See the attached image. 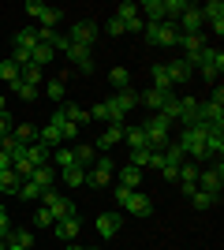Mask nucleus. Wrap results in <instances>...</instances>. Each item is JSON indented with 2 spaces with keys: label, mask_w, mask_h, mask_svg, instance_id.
<instances>
[{
  "label": "nucleus",
  "mask_w": 224,
  "mask_h": 250,
  "mask_svg": "<svg viewBox=\"0 0 224 250\" xmlns=\"http://www.w3.org/2000/svg\"><path fill=\"white\" fill-rule=\"evenodd\" d=\"M30 187H38V190H53V183H56V168L53 165H38L30 172V179H26Z\"/></svg>",
  "instance_id": "6ab92c4d"
},
{
  "label": "nucleus",
  "mask_w": 224,
  "mask_h": 250,
  "mask_svg": "<svg viewBox=\"0 0 224 250\" xmlns=\"http://www.w3.org/2000/svg\"><path fill=\"white\" fill-rule=\"evenodd\" d=\"M64 56H67V63H75V67H79L82 75L94 71V49H82V45H67Z\"/></svg>",
  "instance_id": "ddd939ff"
},
{
  "label": "nucleus",
  "mask_w": 224,
  "mask_h": 250,
  "mask_svg": "<svg viewBox=\"0 0 224 250\" xmlns=\"http://www.w3.org/2000/svg\"><path fill=\"white\" fill-rule=\"evenodd\" d=\"M168 97H176V94H172V90H146V94H139V104H146L149 112H161Z\"/></svg>",
  "instance_id": "4be33fe9"
},
{
  "label": "nucleus",
  "mask_w": 224,
  "mask_h": 250,
  "mask_svg": "<svg viewBox=\"0 0 224 250\" xmlns=\"http://www.w3.org/2000/svg\"><path fill=\"white\" fill-rule=\"evenodd\" d=\"M123 131H127V124H108V131H105V135H97V142H90V146H94L97 153H108L116 142H123Z\"/></svg>",
  "instance_id": "2eb2a0df"
},
{
  "label": "nucleus",
  "mask_w": 224,
  "mask_h": 250,
  "mask_svg": "<svg viewBox=\"0 0 224 250\" xmlns=\"http://www.w3.org/2000/svg\"><path fill=\"white\" fill-rule=\"evenodd\" d=\"M11 138L22 142V146H30V142H38V127L34 124H19V127H11Z\"/></svg>",
  "instance_id": "2f4dec72"
},
{
  "label": "nucleus",
  "mask_w": 224,
  "mask_h": 250,
  "mask_svg": "<svg viewBox=\"0 0 224 250\" xmlns=\"http://www.w3.org/2000/svg\"><path fill=\"white\" fill-rule=\"evenodd\" d=\"M19 187H22V179L11 172V168H4L0 172V194H19Z\"/></svg>",
  "instance_id": "7c9ffc66"
},
{
  "label": "nucleus",
  "mask_w": 224,
  "mask_h": 250,
  "mask_svg": "<svg viewBox=\"0 0 224 250\" xmlns=\"http://www.w3.org/2000/svg\"><path fill=\"white\" fill-rule=\"evenodd\" d=\"M123 22V34H142L146 30V19H142V15H127V19H120Z\"/></svg>",
  "instance_id": "79ce46f5"
},
{
  "label": "nucleus",
  "mask_w": 224,
  "mask_h": 250,
  "mask_svg": "<svg viewBox=\"0 0 224 250\" xmlns=\"http://www.w3.org/2000/svg\"><path fill=\"white\" fill-rule=\"evenodd\" d=\"M19 83H26V86H41V67H34V63L19 67Z\"/></svg>",
  "instance_id": "ea45409f"
},
{
  "label": "nucleus",
  "mask_w": 224,
  "mask_h": 250,
  "mask_svg": "<svg viewBox=\"0 0 224 250\" xmlns=\"http://www.w3.org/2000/svg\"><path fill=\"white\" fill-rule=\"evenodd\" d=\"M105 104H108V120H112V124H127V112L139 104V94H135V90H123V94H112Z\"/></svg>",
  "instance_id": "0eeeda50"
},
{
  "label": "nucleus",
  "mask_w": 224,
  "mask_h": 250,
  "mask_svg": "<svg viewBox=\"0 0 224 250\" xmlns=\"http://www.w3.org/2000/svg\"><path fill=\"white\" fill-rule=\"evenodd\" d=\"M180 45L187 49V56H194V52L205 49V38H202V34H180Z\"/></svg>",
  "instance_id": "72a5a7b5"
},
{
  "label": "nucleus",
  "mask_w": 224,
  "mask_h": 250,
  "mask_svg": "<svg viewBox=\"0 0 224 250\" xmlns=\"http://www.w3.org/2000/svg\"><path fill=\"white\" fill-rule=\"evenodd\" d=\"M4 243H15V247H22V250H34L38 235H34V228H11V231H8V239H4Z\"/></svg>",
  "instance_id": "bb28decb"
},
{
  "label": "nucleus",
  "mask_w": 224,
  "mask_h": 250,
  "mask_svg": "<svg viewBox=\"0 0 224 250\" xmlns=\"http://www.w3.org/2000/svg\"><path fill=\"white\" fill-rule=\"evenodd\" d=\"M0 250H8V243H4V239H0Z\"/></svg>",
  "instance_id": "5fc2aeb1"
},
{
  "label": "nucleus",
  "mask_w": 224,
  "mask_h": 250,
  "mask_svg": "<svg viewBox=\"0 0 224 250\" xmlns=\"http://www.w3.org/2000/svg\"><path fill=\"white\" fill-rule=\"evenodd\" d=\"M161 157H164V165H176V168L187 161V157H183V149H180V142H168V146L161 149Z\"/></svg>",
  "instance_id": "4c0bfd02"
},
{
  "label": "nucleus",
  "mask_w": 224,
  "mask_h": 250,
  "mask_svg": "<svg viewBox=\"0 0 224 250\" xmlns=\"http://www.w3.org/2000/svg\"><path fill=\"white\" fill-rule=\"evenodd\" d=\"M105 34H108V38H123V22H120L116 15H112V19H105Z\"/></svg>",
  "instance_id": "a18cd8bd"
},
{
  "label": "nucleus",
  "mask_w": 224,
  "mask_h": 250,
  "mask_svg": "<svg viewBox=\"0 0 224 250\" xmlns=\"http://www.w3.org/2000/svg\"><path fill=\"white\" fill-rule=\"evenodd\" d=\"M56 220H53V213L45 206H38V213H34V231H41V228H53Z\"/></svg>",
  "instance_id": "a19ab883"
},
{
  "label": "nucleus",
  "mask_w": 224,
  "mask_h": 250,
  "mask_svg": "<svg viewBox=\"0 0 224 250\" xmlns=\"http://www.w3.org/2000/svg\"><path fill=\"white\" fill-rule=\"evenodd\" d=\"M8 231H11V217H8V209L0 206V239H8Z\"/></svg>",
  "instance_id": "49530a36"
},
{
  "label": "nucleus",
  "mask_w": 224,
  "mask_h": 250,
  "mask_svg": "<svg viewBox=\"0 0 224 250\" xmlns=\"http://www.w3.org/2000/svg\"><path fill=\"white\" fill-rule=\"evenodd\" d=\"M116 161H112V157H97L94 165L86 168V187H94V190H105V187H112V176H116Z\"/></svg>",
  "instance_id": "f03ea898"
},
{
  "label": "nucleus",
  "mask_w": 224,
  "mask_h": 250,
  "mask_svg": "<svg viewBox=\"0 0 224 250\" xmlns=\"http://www.w3.org/2000/svg\"><path fill=\"white\" fill-rule=\"evenodd\" d=\"M116 206L127 209L131 217H153V198H149L146 190H127V187H116Z\"/></svg>",
  "instance_id": "f257e3e1"
},
{
  "label": "nucleus",
  "mask_w": 224,
  "mask_h": 250,
  "mask_svg": "<svg viewBox=\"0 0 224 250\" xmlns=\"http://www.w3.org/2000/svg\"><path fill=\"white\" fill-rule=\"evenodd\" d=\"M149 75H153V90H172L168 71H164V63H153V67H149ZM172 94H176V90H172Z\"/></svg>",
  "instance_id": "e433bc0d"
},
{
  "label": "nucleus",
  "mask_w": 224,
  "mask_h": 250,
  "mask_svg": "<svg viewBox=\"0 0 224 250\" xmlns=\"http://www.w3.org/2000/svg\"><path fill=\"white\" fill-rule=\"evenodd\" d=\"M127 165H135V168H157L161 172V165H164V157H161V149H131L127 153Z\"/></svg>",
  "instance_id": "9b49d317"
},
{
  "label": "nucleus",
  "mask_w": 224,
  "mask_h": 250,
  "mask_svg": "<svg viewBox=\"0 0 224 250\" xmlns=\"http://www.w3.org/2000/svg\"><path fill=\"white\" fill-rule=\"evenodd\" d=\"M8 250H22V247H15V243H8Z\"/></svg>",
  "instance_id": "864d4df0"
},
{
  "label": "nucleus",
  "mask_w": 224,
  "mask_h": 250,
  "mask_svg": "<svg viewBox=\"0 0 224 250\" xmlns=\"http://www.w3.org/2000/svg\"><path fill=\"white\" fill-rule=\"evenodd\" d=\"M53 231H56V239H60V243H75V239H79V231H82V224H79V217H67V220H56Z\"/></svg>",
  "instance_id": "aec40b11"
},
{
  "label": "nucleus",
  "mask_w": 224,
  "mask_h": 250,
  "mask_svg": "<svg viewBox=\"0 0 224 250\" xmlns=\"http://www.w3.org/2000/svg\"><path fill=\"white\" fill-rule=\"evenodd\" d=\"M64 247H67V250H86V247H79V243H64Z\"/></svg>",
  "instance_id": "603ef678"
},
{
  "label": "nucleus",
  "mask_w": 224,
  "mask_h": 250,
  "mask_svg": "<svg viewBox=\"0 0 224 250\" xmlns=\"http://www.w3.org/2000/svg\"><path fill=\"white\" fill-rule=\"evenodd\" d=\"M112 179H116L120 187H127V190H139L142 179H146V172H142V168H135V165H120Z\"/></svg>",
  "instance_id": "dca6fc26"
},
{
  "label": "nucleus",
  "mask_w": 224,
  "mask_h": 250,
  "mask_svg": "<svg viewBox=\"0 0 224 250\" xmlns=\"http://www.w3.org/2000/svg\"><path fill=\"white\" fill-rule=\"evenodd\" d=\"M217 202H221V194H209V190H194V194H191V206L194 209H213Z\"/></svg>",
  "instance_id": "c9c22d12"
},
{
  "label": "nucleus",
  "mask_w": 224,
  "mask_h": 250,
  "mask_svg": "<svg viewBox=\"0 0 224 250\" xmlns=\"http://www.w3.org/2000/svg\"><path fill=\"white\" fill-rule=\"evenodd\" d=\"M0 116H8V97L0 94Z\"/></svg>",
  "instance_id": "3c124183"
},
{
  "label": "nucleus",
  "mask_w": 224,
  "mask_h": 250,
  "mask_svg": "<svg viewBox=\"0 0 224 250\" xmlns=\"http://www.w3.org/2000/svg\"><path fill=\"white\" fill-rule=\"evenodd\" d=\"M194 124H213V127H224V90L213 86V97L209 101H198V120Z\"/></svg>",
  "instance_id": "39448f33"
},
{
  "label": "nucleus",
  "mask_w": 224,
  "mask_h": 250,
  "mask_svg": "<svg viewBox=\"0 0 224 250\" xmlns=\"http://www.w3.org/2000/svg\"><path fill=\"white\" fill-rule=\"evenodd\" d=\"M202 22L217 34V38L224 34V4H221V0H209V4H202Z\"/></svg>",
  "instance_id": "f8f14e48"
},
{
  "label": "nucleus",
  "mask_w": 224,
  "mask_h": 250,
  "mask_svg": "<svg viewBox=\"0 0 224 250\" xmlns=\"http://www.w3.org/2000/svg\"><path fill=\"white\" fill-rule=\"evenodd\" d=\"M45 94H49V101L64 104V97H67V71H60L56 79H49V83H45Z\"/></svg>",
  "instance_id": "5701e85b"
},
{
  "label": "nucleus",
  "mask_w": 224,
  "mask_h": 250,
  "mask_svg": "<svg viewBox=\"0 0 224 250\" xmlns=\"http://www.w3.org/2000/svg\"><path fill=\"white\" fill-rule=\"evenodd\" d=\"M11 94H19L22 101H38V86H26V83H11Z\"/></svg>",
  "instance_id": "c03bdc74"
},
{
  "label": "nucleus",
  "mask_w": 224,
  "mask_h": 250,
  "mask_svg": "<svg viewBox=\"0 0 224 250\" xmlns=\"http://www.w3.org/2000/svg\"><path fill=\"white\" fill-rule=\"evenodd\" d=\"M221 71H224V52H217L213 60H209V63H202V67H198L194 75H202V79H205L209 86H217V75H221Z\"/></svg>",
  "instance_id": "a878e982"
},
{
  "label": "nucleus",
  "mask_w": 224,
  "mask_h": 250,
  "mask_svg": "<svg viewBox=\"0 0 224 250\" xmlns=\"http://www.w3.org/2000/svg\"><path fill=\"white\" fill-rule=\"evenodd\" d=\"M176 183H180L183 194L191 198L194 190H198V165H194V161H183V165H180V176H176Z\"/></svg>",
  "instance_id": "a211bd4d"
},
{
  "label": "nucleus",
  "mask_w": 224,
  "mask_h": 250,
  "mask_svg": "<svg viewBox=\"0 0 224 250\" xmlns=\"http://www.w3.org/2000/svg\"><path fill=\"white\" fill-rule=\"evenodd\" d=\"M4 168H11V157L4 153V149H0V172H4Z\"/></svg>",
  "instance_id": "8fccbe9b"
},
{
  "label": "nucleus",
  "mask_w": 224,
  "mask_h": 250,
  "mask_svg": "<svg viewBox=\"0 0 224 250\" xmlns=\"http://www.w3.org/2000/svg\"><path fill=\"white\" fill-rule=\"evenodd\" d=\"M41 206L53 213V220H67V217H75V202H71V198H64L60 190H41Z\"/></svg>",
  "instance_id": "1a4fd4ad"
},
{
  "label": "nucleus",
  "mask_w": 224,
  "mask_h": 250,
  "mask_svg": "<svg viewBox=\"0 0 224 250\" xmlns=\"http://www.w3.org/2000/svg\"><path fill=\"white\" fill-rule=\"evenodd\" d=\"M108 83L116 86V94H123V90H131V71L127 67H112V71H108Z\"/></svg>",
  "instance_id": "473e14b6"
},
{
  "label": "nucleus",
  "mask_w": 224,
  "mask_h": 250,
  "mask_svg": "<svg viewBox=\"0 0 224 250\" xmlns=\"http://www.w3.org/2000/svg\"><path fill=\"white\" fill-rule=\"evenodd\" d=\"M0 83H19V63L15 60H0Z\"/></svg>",
  "instance_id": "58836bf2"
},
{
  "label": "nucleus",
  "mask_w": 224,
  "mask_h": 250,
  "mask_svg": "<svg viewBox=\"0 0 224 250\" xmlns=\"http://www.w3.org/2000/svg\"><path fill=\"white\" fill-rule=\"evenodd\" d=\"M86 112H90V124H112V120H108V104L105 101L94 104V108H86Z\"/></svg>",
  "instance_id": "37998d69"
},
{
  "label": "nucleus",
  "mask_w": 224,
  "mask_h": 250,
  "mask_svg": "<svg viewBox=\"0 0 224 250\" xmlns=\"http://www.w3.org/2000/svg\"><path fill=\"white\" fill-rule=\"evenodd\" d=\"M22 161H30L34 168H38V165H49V161H53V149L45 146V142H30V146H26V157H22Z\"/></svg>",
  "instance_id": "b1692460"
},
{
  "label": "nucleus",
  "mask_w": 224,
  "mask_h": 250,
  "mask_svg": "<svg viewBox=\"0 0 224 250\" xmlns=\"http://www.w3.org/2000/svg\"><path fill=\"white\" fill-rule=\"evenodd\" d=\"M164 71H168V83H172V90H176V86H183V83H187V79H191V67H187V60H183V56H180V60H172V63H164Z\"/></svg>",
  "instance_id": "412c9836"
},
{
  "label": "nucleus",
  "mask_w": 224,
  "mask_h": 250,
  "mask_svg": "<svg viewBox=\"0 0 224 250\" xmlns=\"http://www.w3.org/2000/svg\"><path fill=\"white\" fill-rule=\"evenodd\" d=\"M67 42L71 45H82V49H94L97 45V22L94 19H79L67 26Z\"/></svg>",
  "instance_id": "6e6552de"
},
{
  "label": "nucleus",
  "mask_w": 224,
  "mask_h": 250,
  "mask_svg": "<svg viewBox=\"0 0 224 250\" xmlns=\"http://www.w3.org/2000/svg\"><path fill=\"white\" fill-rule=\"evenodd\" d=\"M26 15L38 26H49V30H60V22H64V11L53 8V4H41V0H26Z\"/></svg>",
  "instance_id": "423d86ee"
},
{
  "label": "nucleus",
  "mask_w": 224,
  "mask_h": 250,
  "mask_svg": "<svg viewBox=\"0 0 224 250\" xmlns=\"http://www.w3.org/2000/svg\"><path fill=\"white\" fill-rule=\"evenodd\" d=\"M176 26H180V34H202V8H198V4H187V11H183L180 15V22H176Z\"/></svg>",
  "instance_id": "4468645a"
},
{
  "label": "nucleus",
  "mask_w": 224,
  "mask_h": 250,
  "mask_svg": "<svg viewBox=\"0 0 224 250\" xmlns=\"http://www.w3.org/2000/svg\"><path fill=\"white\" fill-rule=\"evenodd\" d=\"M60 179H64V187H86V168H60Z\"/></svg>",
  "instance_id": "c756f323"
},
{
  "label": "nucleus",
  "mask_w": 224,
  "mask_h": 250,
  "mask_svg": "<svg viewBox=\"0 0 224 250\" xmlns=\"http://www.w3.org/2000/svg\"><path fill=\"white\" fill-rule=\"evenodd\" d=\"M123 138H127V146H131V149H149L146 131H142V127H127V131H123Z\"/></svg>",
  "instance_id": "f704fd0d"
},
{
  "label": "nucleus",
  "mask_w": 224,
  "mask_h": 250,
  "mask_svg": "<svg viewBox=\"0 0 224 250\" xmlns=\"http://www.w3.org/2000/svg\"><path fill=\"white\" fill-rule=\"evenodd\" d=\"M86 250H97V247H86Z\"/></svg>",
  "instance_id": "6e6d98bb"
},
{
  "label": "nucleus",
  "mask_w": 224,
  "mask_h": 250,
  "mask_svg": "<svg viewBox=\"0 0 224 250\" xmlns=\"http://www.w3.org/2000/svg\"><path fill=\"white\" fill-rule=\"evenodd\" d=\"M120 228H123V217H120L116 209H112V213H101V217H97V235H101V239H116V235H120Z\"/></svg>",
  "instance_id": "f3484780"
},
{
  "label": "nucleus",
  "mask_w": 224,
  "mask_h": 250,
  "mask_svg": "<svg viewBox=\"0 0 224 250\" xmlns=\"http://www.w3.org/2000/svg\"><path fill=\"white\" fill-rule=\"evenodd\" d=\"M34 45H38V26H22V30H15V38H11V49H26V52H34Z\"/></svg>",
  "instance_id": "393cba45"
},
{
  "label": "nucleus",
  "mask_w": 224,
  "mask_h": 250,
  "mask_svg": "<svg viewBox=\"0 0 224 250\" xmlns=\"http://www.w3.org/2000/svg\"><path fill=\"white\" fill-rule=\"evenodd\" d=\"M11 135V116H0V138Z\"/></svg>",
  "instance_id": "09e8293b"
},
{
  "label": "nucleus",
  "mask_w": 224,
  "mask_h": 250,
  "mask_svg": "<svg viewBox=\"0 0 224 250\" xmlns=\"http://www.w3.org/2000/svg\"><path fill=\"white\" fill-rule=\"evenodd\" d=\"M71 149H75V165H79V168H90L97 161V149L90 146V142H75Z\"/></svg>",
  "instance_id": "c85d7f7f"
},
{
  "label": "nucleus",
  "mask_w": 224,
  "mask_h": 250,
  "mask_svg": "<svg viewBox=\"0 0 224 250\" xmlns=\"http://www.w3.org/2000/svg\"><path fill=\"white\" fill-rule=\"evenodd\" d=\"M38 142H45L49 149H56V146H67V142H64V135H60V127H56V124H45L41 131H38Z\"/></svg>",
  "instance_id": "cd10ccee"
},
{
  "label": "nucleus",
  "mask_w": 224,
  "mask_h": 250,
  "mask_svg": "<svg viewBox=\"0 0 224 250\" xmlns=\"http://www.w3.org/2000/svg\"><path fill=\"white\" fill-rule=\"evenodd\" d=\"M176 176H180L176 165H161V179H164V183H176Z\"/></svg>",
  "instance_id": "de8ad7c7"
},
{
  "label": "nucleus",
  "mask_w": 224,
  "mask_h": 250,
  "mask_svg": "<svg viewBox=\"0 0 224 250\" xmlns=\"http://www.w3.org/2000/svg\"><path fill=\"white\" fill-rule=\"evenodd\" d=\"M224 187V165L213 161L209 168H198V190H209V194H221Z\"/></svg>",
  "instance_id": "9d476101"
},
{
  "label": "nucleus",
  "mask_w": 224,
  "mask_h": 250,
  "mask_svg": "<svg viewBox=\"0 0 224 250\" xmlns=\"http://www.w3.org/2000/svg\"><path fill=\"white\" fill-rule=\"evenodd\" d=\"M149 45H161V49H172V45H180V26L176 22H146V30H142Z\"/></svg>",
  "instance_id": "20e7f679"
},
{
  "label": "nucleus",
  "mask_w": 224,
  "mask_h": 250,
  "mask_svg": "<svg viewBox=\"0 0 224 250\" xmlns=\"http://www.w3.org/2000/svg\"><path fill=\"white\" fill-rule=\"evenodd\" d=\"M142 131H146L149 149H164V146L172 142V124H168V120H164L161 112H153V116H149L146 124H142Z\"/></svg>",
  "instance_id": "7ed1b4c3"
}]
</instances>
